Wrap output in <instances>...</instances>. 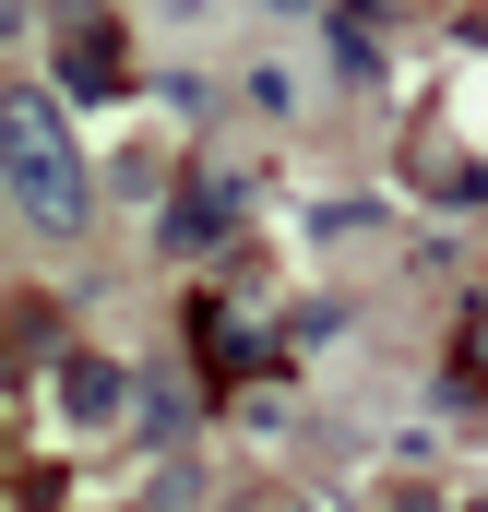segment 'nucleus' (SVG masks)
Wrapping results in <instances>:
<instances>
[{
  "label": "nucleus",
  "instance_id": "1",
  "mask_svg": "<svg viewBox=\"0 0 488 512\" xmlns=\"http://www.w3.org/2000/svg\"><path fill=\"white\" fill-rule=\"evenodd\" d=\"M0 179H12V215H24L36 239H72V227H84V167H72L60 108H48L36 84L0 96Z\"/></svg>",
  "mask_w": 488,
  "mask_h": 512
},
{
  "label": "nucleus",
  "instance_id": "2",
  "mask_svg": "<svg viewBox=\"0 0 488 512\" xmlns=\"http://www.w3.org/2000/svg\"><path fill=\"white\" fill-rule=\"evenodd\" d=\"M60 84H72V96H120V36H108L96 12L60 24Z\"/></svg>",
  "mask_w": 488,
  "mask_h": 512
},
{
  "label": "nucleus",
  "instance_id": "3",
  "mask_svg": "<svg viewBox=\"0 0 488 512\" xmlns=\"http://www.w3.org/2000/svg\"><path fill=\"white\" fill-rule=\"evenodd\" d=\"M227 227H239V191H227V179H191V203L167 215V239H179V251H203V239H227Z\"/></svg>",
  "mask_w": 488,
  "mask_h": 512
},
{
  "label": "nucleus",
  "instance_id": "4",
  "mask_svg": "<svg viewBox=\"0 0 488 512\" xmlns=\"http://www.w3.org/2000/svg\"><path fill=\"white\" fill-rule=\"evenodd\" d=\"M453 382H465V393H488V298L453 322Z\"/></svg>",
  "mask_w": 488,
  "mask_h": 512
},
{
  "label": "nucleus",
  "instance_id": "5",
  "mask_svg": "<svg viewBox=\"0 0 488 512\" xmlns=\"http://www.w3.org/2000/svg\"><path fill=\"white\" fill-rule=\"evenodd\" d=\"M72 417H120V370L108 358H72Z\"/></svg>",
  "mask_w": 488,
  "mask_h": 512
}]
</instances>
